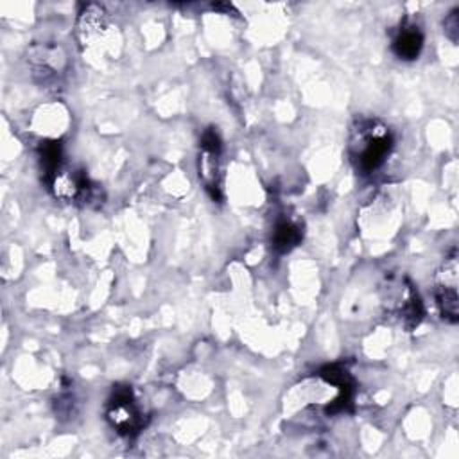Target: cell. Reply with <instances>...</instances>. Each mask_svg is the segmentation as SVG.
Returning <instances> with one entry per match:
<instances>
[{
    "label": "cell",
    "mask_w": 459,
    "mask_h": 459,
    "mask_svg": "<svg viewBox=\"0 0 459 459\" xmlns=\"http://www.w3.org/2000/svg\"><path fill=\"white\" fill-rule=\"evenodd\" d=\"M393 149L391 129L378 118L360 117L353 122L348 152L357 172L369 176L384 167Z\"/></svg>",
    "instance_id": "obj_1"
},
{
    "label": "cell",
    "mask_w": 459,
    "mask_h": 459,
    "mask_svg": "<svg viewBox=\"0 0 459 459\" xmlns=\"http://www.w3.org/2000/svg\"><path fill=\"white\" fill-rule=\"evenodd\" d=\"M382 301L389 312H393L405 328H414L423 319V303L418 290L407 278H391L382 287Z\"/></svg>",
    "instance_id": "obj_2"
},
{
    "label": "cell",
    "mask_w": 459,
    "mask_h": 459,
    "mask_svg": "<svg viewBox=\"0 0 459 459\" xmlns=\"http://www.w3.org/2000/svg\"><path fill=\"white\" fill-rule=\"evenodd\" d=\"M106 420L122 436H134L142 430L145 416L131 387H115L106 403Z\"/></svg>",
    "instance_id": "obj_3"
},
{
    "label": "cell",
    "mask_w": 459,
    "mask_h": 459,
    "mask_svg": "<svg viewBox=\"0 0 459 459\" xmlns=\"http://www.w3.org/2000/svg\"><path fill=\"white\" fill-rule=\"evenodd\" d=\"M457 271H459L457 251L452 249V253L439 265L436 278H434L436 303L439 307L441 316L450 323H457V319H459V292H457V285H459L457 274L459 273Z\"/></svg>",
    "instance_id": "obj_4"
},
{
    "label": "cell",
    "mask_w": 459,
    "mask_h": 459,
    "mask_svg": "<svg viewBox=\"0 0 459 459\" xmlns=\"http://www.w3.org/2000/svg\"><path fill=\"white\" fill-rule=\"evenodd\" d=\"M221 152L222 143L213 127L206 129L199 142V178L204 183L206 192L213 201L222 197V179H221Z\"/></svg>",
    "instance_id": "obj_5"
},
{
    "label": "cell",
    "mask_w": 459,
    "mask_h": 459,
    "mask_svg": "<svg viewBox=\"0 0 459 459\" xmlns=\"http://www.w3.org/2000/svg\"><path fill=\"white\" fill-rule=\"evenodd\" d=\"M27 61H29L32 77L39 84L57 88L59 79L66 66L65 54L59 47L50 43H34L27 50Z\"/></svg>",
    "instance_id": "obj_6"
},
{
    "label": "cell",
    "mask_w": 459,
    "mask_h": 459,
    "mask_svg": "<svg viewBox=\"0 0 459 459\" xmlns=\"http://www.w3.org/2000/svg\"><path fill=\"white\" fill-rule=\"evenodd\" d=\"M108 25V14L99 4H84L77 16V39L81 45H91L97 41Z\"/></svg>",
    "instance_id": "obj_7"
},
{
    "label": "cell",
    "mask_w": 459,
    "mask_h": 459,
    "mask_svg": "<svg viewBox=\"0 0 459 459\" xmlns=\"http://www.w3.org/2000/svg\"><path fill=\"white\" fill-rule=\"evenodd\" d=\"M423 41L421 29L412 22H403L393 38L391 50L402 61H414L421 54Z\"/></svg>",
    "instance_id": "obj_8"
},
{
    "label": "cell",
    "mask_w": 459,
    "mask_h": 459,
    "mask_svg": "<svg viewBox=\"0 0 459 459\" xmlns=\"http://www.w3.org/2000/svg\"><path fill=\"white\" fill-rule=\"evenodd\" d=\"M303 238V231L298 222L290 219H281L273 231V247L276 253L283 255L294 249Z\"/></svg>",
    "instance_id": "obj_9"
},
{
    "label": "cell",
    "mask_w": 459,
    "mask_h": 459,
    "mask_svg": "<svg viewBox=\"0 0 459 459\" xmlns=\"http://www.w3.org/2000/svg\"><path fill=\"white\" fill-rule=\"evenodd\" d=\"M443 27H445V36L452 43H457V36H459V9H454L452 13H448V16L443 22Z\"/></svg>",
    "instance_id": "obj_10"
}]
</instances>
